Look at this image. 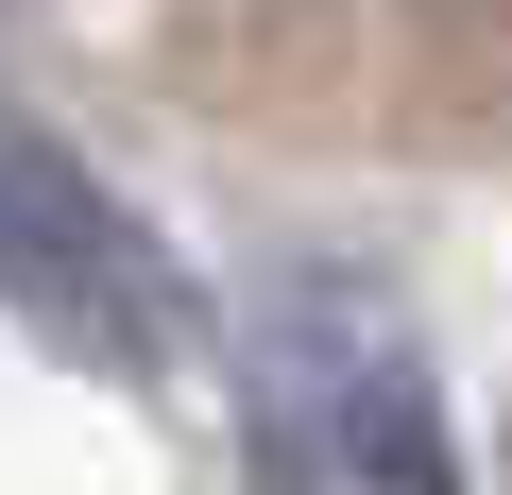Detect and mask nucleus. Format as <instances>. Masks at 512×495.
<instances>
[{
	"label": "nucleus",
	"instance_id": "nucleus-2",
	"mask_svg": "<svg viewBox=\"0 0 512 495\" xmlns=\"http://www.w3.org/2000/svg\"><path fill=\"white\" fill-rule=\"evenodd\" d=\"M0 308H18L52 359H86V376H171V359L205 342L188 257H171L52 120H18V103H0Z\"/></svg>",
	"mask_w": 512,
	"mask_h": 495
},
{
	"label": "nucleus",
	"instance_id": "nucleus-1",
	"mask_svg": "<svg viewBox=\"0 0 512 495\" xmlns=\"http://www.w3.org/2000/svg\"><path fill=\"white\" fill-rule=\"evenodd\" d=\"M239 444H256V495H461L444 393H427L393 291H359V274H274Z\"/></svg>",
	"mask_w": 512,
	"mask_h": 495
}]
</instances>
